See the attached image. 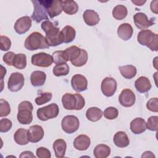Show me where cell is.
Instances as JSON below:
<instances>
[{
  "label": "cell",
  "instance_id": "cell-26",
  "mask_svg": "<svg viewBox=\"0 0 158 158\" xmlns=\"http://www.w3.org/2000/svg\"><path fill=\"white\" fill-rule=\"evenodd\" d=\"M63 43H69L73 41L76 36L75 30L71 26L67 25L60 31Z\"/></svg>",
  "mask_w": 158,
  "mask_h": 158
},
{
  "label": "cell",
  "instance_id": "cell-49",
  "mask_svg": "<svg viewBox=\"0 0 158 158\" xmlns=\"http://www.w3.org/2000/svg\"><path fill=\"white\" fill-rule=\"evenodd\" d=\"M155 157V156L151 151H145L141 156V157Z\"/></svg>",
  "mask_w": 158,
  "mask_h": 158
},
{
  "label": "cell",
  "instance_id": "cell-10",
  "mask_svg": "<svg viewBox=\"0 0 158 158\" xmlns=\"http://www.w3.org/2000/svg\"><path fill=\"white\" fill-rule=\"evenodd\" d=\"M31 2L33 4L34 7V10L31 15L32 20L37 23H40L43 20H48L49 17L48 16V12L40 0L31 1Z\"/></svg>",
  "mask_w": 158,
  "mask_h": 158
},
{
  "label": "cell",
  "instance_id": "cell-43",
  "mask_svg": "<svg viewBox=\"0 0 158 158\" xmlns=\"http://www.w3.org/2000/svg\"><path fill=\"white\" fill-rule=\"evenodd\" d=\"M1 41V50L2 51H8L11 47V41L6 36L1 35L0 38Z\"/></svg>",
  "mask_w": 158,
  "mask_h": 158
},
{
  "label": "cell",
  "instance_id": "cell-8",
  "mask_svg": "<svg viewBox=\"0 0 158 158\" xmlns=\"http://www.w3.org/2000/svg\"><path fill=\"white\" fill-rule=\"evenodd\" d=\"M46 9L50 18H54L61 14L62 11V1L59 0H40Z\"/></svg>",
  "mask_w": 158,
  "mask_h": 158
},
{
  "label": "cell",
  "instance_id": "cell-4",
  "mask_svg": "<svg viewBox=\"0 0 158 158\" xmlns=\"http://www.w3.org/2000/svg\"><path fill=\"white\" fill-rule=\"evenodd\" d=\"M138 42L149 48L152 51H157V34L150 30H142L137 36Z\"/></svg>",
  "mask_w": 158,
  "mask_h": 158
},
{
  "label": "cell",
  "instance_id": "cell-51",
  "mask_svg": "<svg viewBox=\"0 0 158 158\" xmlns=\"http://www.w3.org/2000/svg\"><path fill=\"white\" fill-rule=\"evenodd\" d=\"M1 80H3V78H4V76L6 75V68H4L2 65H1Z\"/></svg>",
  "mask_w": 158,
  "mask_h": 158
},
{
  "label": "cell",
  "instance_id": "cell-39",
  "mask_svg": "<svg viewBox=\"0 0 158 158\" xmlns=\"http://www.w3.org/2000/svg\"><path fill=\"white\" fill-rule=\"evenodd\" d=\"M10 112V107L9 102L3 99H1L0 100V117H6Z\"/></svg>",
  "mask_w": 158,
  "mask_h": 158
},
{
  "label": "cell",
  "instance_id": "cell-41",
  "mask_svg": "<svg viewBox=\"0 0 158 158\" xmlns=\"http://www.w3.org/2000/svg\"><path fill=\"white\" fill-rule=\"evenodd\" d=\"M157 123H158V117L157 116H151L147 121L146 127L147 129L151 131H157Z\"/></svg>",
  "mask_w": 158,
  "mask_h": 158
},
{
  "label": "cell",
  "instance_id": "cell-16",
  "mask_svg": "<svg viewBox=\"0 0 158 158\" xmlns=\"http://www.w3.org/2000/svg\"><path fill=\"white\" fill-rule=\"evenodd\" d=\"M71 85L77 92H82L87 89L88 81L85 76L81 74H76L71 79Z\"/></svg>",
  "mask_w": 158,
  "mask_h": 158
},
{
  "label": "cell",
  "instance_id": "cell-27",
  "mask_svg": "<svg viewBox=\"0 0 158 158\" xmlns=\"http://www.w3.org/2000/svg\"><path fill=\"white\" fill-rule=\"evenodd\" d=\"M64 56L67 62L77 59L81 53V49L76 46H72L63 51Z\"/></svg>",
  "mask_w": 158,
  "mask_h": 158
},
{
  "label": "cell",
  "instance_id": "cell-46",
  "mask_svg": "<svg viewBox=\"0 0 158 158\" xmlns=\"http://www.w3.org/2000/svg\"><path fill=\"white\" fill-rule=\"evenodd\" d=\"M15 56V54L14 52H7L3 56L2 60L4 62H5L7 65L13 66V61Z\"/></svg>",
  "mask_w": 158,
  "mask_h": 158
},
{
  "label": "cell",
  "instance_id": "cell-19",
  "mask_svg": "<svg viewBox=\"0 0 158 158\" xmlns=\"http://www.w3.org/2000/svg\"><path fill=\"white\" fill-rule=\"evenodd\" d=\"M90 144V138L86 135H80L77 136L73 141L74 148L79 151H85L88 149Z\"/></svg>",
  "mask_w": 158,
  "mask_h": 158
},
{
  "label": "cell",
  "instance_id": "cell-15",
  "mask_svg": "<svg viewBox=\"0 0 158 158\" xmlns=\"http://www.w3.org/2000/svg\"><path fill=\"white\" fill-rule=\"evenodd\" d=\"M31 19L29 16H23L17 20L14 24V30L19 35L27 32L31 27Z\"/></svg>",
  "mask_w": 158,
  "mask_h": 158
},
{
  "label": "cell",
  "instance_id": "cell-23",
  "mask_svg": "<svg viewBox=\"0 0 158 158\" xmlns=\"http://www.w3.org/2000/svg\"><path fill=\"white\" fill-rule=\"evenodd\" d=\"M46 75L43 71L36 70L31 73L30 76L31 83L33 86L38 87L43 86L46 81Z\"/></svg>",
  "mask_w": 158,
  "mask_h": 158
},
{
  "label": "cell",
  "instance_id": "cell-14",
  "mask_svg": "<svg viewBox=\"0 0 158 158\" xmlns=\"http://www.w3.org/2000/svg\"><path fill=\"white\" fill-rule=\"evenodd\" d=\"M120 104L125 107H130L134 105L136 100L135 94L132 90L128 88L123 89L119 95Z\"/></svg>",
  "mask_w": 158,
  "mask_h": 158
},
{
  "label": "cell",
  "instance_id": "cell-32",
  "mask_svg": "<svg viewBox=\"0 0 158 158\" xmlns=\"http://www.w3.org/2000/svg\"><path fill=\"white\" fill-rule=\"evenodd\" d=\"M102 110L96 107H89L86 112V117L88 120L91 122H97L100 120L102 116Z\"/></svg>",
  "mask_w": 158,
  "mask_h": 158
},
{
  "label": "cell",
  "instance_id": "cell-38",
  "mask_svg": "<svg viewBox=\"0 0 158 158\" xmlns=\"http://www.w3.org/2000/svg\"><path fill=\"white\" fill-rule=\"evenodd\" d=\"M104 116L108 120H114L118 115V111L117 108L114 107H107L104 111Z\"/></svg>",
  "mask_w": 158,
  "mask_h": 158
},
{
  "label": "cell",
  "instance_id": "cell-22",
  "mask_svg": "<svg viewBox=\"0 0 158 158\" xmlns=\"http://www.w3.org/2000/svg\"><path fill=\"white\" fill-rule=\"evenodd\" d=\"M83 18L85 22L89 26L97 25L100 19L98 14L91 9H86L83 14Z\"/></svg>",
  "mask_w": 158,
  "mask_h": 158
},
{
  "label": "cell",
  "instance_id": "cell-40",
  "mask_svg": "<svg viewBox=\"0 0 158 158\" xmlns=\"http://www.w3.org/2000/svg\"><path fill=\"white\" fill-rule=\"evenodd\" d=\"M53 59V62L56 64H59L62 63H66L67 61L64 56L63 51H56L52 54Z\"/></svg>",
  "mask_w": 158,
  "mask_h": 158
},
{
  "label": "cell",
  "instance_id": "cell-3",
  "mask_svg": "<svg viewBox=\"0 0 158 158\" xmlns=\"http://www.w3.org/2000/svg\"><path fill=\"white\" fill-rule=\"evenodd\" d=\"M25 48L30 51H35L40 49H47L49 48L46 38L43 35L38 31L31 33L25 40Z\"/></svg>",
  "mask_w": 158,
  "mask_h": 158
},
{
  "label": "cell",
  "instance_id": "cell-18",
  "mask_svg": "<svg viewBox=\"0 0 158 158\" xmlns=\"http://www.w3.org/2000/svg\"><path fill=\"white\" fill-rule=\"evenodd\" d=\"M130 127L132 133L135 135L141 134L144 132L147 129L145 120L141 117H137L133 119L130 122Z\"/></svg>",
  "mask_w": 158,
  "mask_h": 158
},
{
  "label": "cell",
  "instance_id": "cell-25",
  "mask_svg": "<svg viewBox=\"0 0 158 158\" xmlns=\"http://www.w3.org/2000/svg\"><path fill=\"white\" fill-rule=\"evenodd\" d=\"M53 149L55 152V156L57 158H62L65 156L67 144L62 139H56L52 145Z\"/></svg>",
  "mask_w": 158,
  "mask_h": 158
},
{
  "label": "cell",
  "instance_id": "cell-6",
  "mask_svg": "<svg viewBox=\"0 0 158 158\" xmlns=\"http://www.w3.org/2000/svg\"><path fill=\"white\" fill-rule=\"evenodd\" d=\"M59 112V106L56 103H52L46 106L41 107L37 110L36 115L38 118L42 121H46L49 119L57 117Z\"/></svg>",
  "mask_w": 158,
  "mask_h": 158
},
{
  "label": "cell",
  "instance_id": "cell-50",
  "mask_svg": "<svg viewBox=\"0 0 158 158\" xmlns=\"http://www.w3.org/2000/svg\"><path fill=\"white\" fill-rule=\"evenodd\" d=\"M131 2L135 4V5L136 6H143L145 2H146V1H131Z\"/></svg>",
  "mask_w": 158,
  "mask_h": 158
},
{
  "label": "cell",
  "instance_id": "cell-45",
  "mask_svg": "<svg viewBox=\"0 0 158 158\" xmlns=\"http://www.w3.org/2000/svg\"><path fill=\"white\" fill-rule=\"evenodd\" d=\"M36 156L39 158H50L51 152L49 149L44 147H40L36 149Z\"/></svg>",
  "mask_w": 158,
  "mask_h": 158
},
{
  "label": "cell",
  "instance_id": "cell-33",
  "mask_svg": "<svg viewBox=\"0 0 158 158\" xmlns=\"http://www.w3.org/2000/svg\"><path fill=\"white\" fill-rule=\"evenodd\" d=\"M128 14L127 7L123 5H117L112 10V16L116 20H121L125 19Z\"/></svg>",
  "mask_w": 158,
  "mask_h": 158
},
{
  "label": "cell",
  "instance_id": "cell-5",
  "mask_svg": "<svg viewBox=\"0 0 158 158\" xmlns=\"http://www.w3.org/2000/svg\"><path fill=\"white\" fill-rule=\"evenodd\" d=\"M33 106L32 104L28 101L21 102L18 106L17 120L22 125L30 124L33 120L32 110Z\"/></svg>",
  "mask_w": 158,
  "mask_h": 158
},
{
  "label": "cell",
  "instance_id": "cell-9",
  "mask_svg": "<svg viewBox=\"0 0 158 158\" xmlns=\"http://www.w3.org/2000/svg\"><path fill=\"white\" fill-rule=\"evenodd\" d=\"M24 80V77L21 73H12L7 82L8 89L12 92L19 91L23 86Z\"/></svg>",
  "mask_w": 158,
  "mask_h": 158
},
{
  "label": "cell",
  "instance_id": "cell-24",
  "mask_svg": "<svg viewBox=\"0 0 158 158\" xmlns=\"http://www.w3.org/2000/svg\"><path fill=\"white\" fill-rule=\"evenodd\" d=\"M113 141L116 146L118 148H125L130 144V139L125 132L119 131L114 136Z\"/></svg>",
  "mask_w": 158,
  "mask_h": 158
},
{
  "label": "cell",
  "instance_id": "cell-1",
  "mask_svg": "<svg viewBox=\"0 0 158 158\" xmlns=\"http://www.w3.org/2000/svg\"><path fill=\"white\" fill-rule=\"evenodd\" d=\"M41 27L46 33L45 38L49 46H57L63 43L60 31L53 23L49 20H44Z\"/></svg>",
  "mask_w": 158,
  "mask_h": 158
},
{
  "label": "cell",
  "instance_id": "cell-12",
  "mask_svg": "<svg viewBox=\"0 0 158 158\" xmlns=\"http://www.w3.org/2000/svg\"><path fill=\"white\" fill-rule=\"evenodd\" d=\"M116 80L112 77H106L101 82V89L102 93L107 97L112 96L117 90Z\"/></svg>",
  "mask_w": 158,
  "mask_h": 158
},
{
  "label": "cell",
  "instance_id": "cell-2",
  "mask_svg": "<svg viewBox=\"0 0 158 158\" xmlns=\"http://www.w3.org/2000/svg\"><path fill=\"white\" fill-rule=\"evenodd\" d=\"M62 103L67 110H79L84 107L85 101L80 94L65 93L62 96Z\"/></svg>",
  "mask_w": 158,
  "mask_h": 158
},
{
  "label": "cell",
  "instance_id": "cell-7",
  "mask_svg": "<svg viewBox=\"0 0 158 158\" xmlns=\"http://www.w3.org/2000/svg\"><path fill=\"white\" fill-rule=\"evenodd\" d=\"M79 126V119L75 115H66L61 121V127L63 131L69 134L75 132L78 129Z\"/></svg>",
  "mask_w": 158,
  "mask_h": 158
},
{
  "label": "cell",
  "instance_id": "cell-31",
  "mask_svg": "<svg viewBox=\"0 0 158 158\" xmlns=\"http://www.w3.org/2000/svg\"><path fill=\"white\" fill-rule=\"evenodd\" d=\"M118 69L122 77L127 79H131L134 78L136 76L137 72L136 68L132 65L120 66Z\"/></svg>",
  "mask_w": 158,
  "mask_h": 158
},
{
  "label": "cell",
  "instance_id": "cell-37",
  "mask_svg": "<svg viewBox=\"0 0 158 158\" xmlns=\"http://www.w3.org/2000/svg\"><path fill=\"white\" fill-rule=\"evenodd\" d=\"M52 94L49 92H44L40 93V96L36 97L35 99V102L37 105L40 106L43 105L49 101H50L52 99Z\"/></svg>",
  "mask_w": 158,
  "mask_h": 158
},
{
  "label": "cell",
  "instance_id": "cell-35",
  "mask_svg": "<svg viewBox=\"0 0 158 158\" xmlns=\"http://www.w3.org/2000/svg\"><path fill=\"white\" fill-rule=\"evenodd\" d=\"M70 71L69 65L66 63L56 64L52 70L53 74L56 77L67 75Z\"/></svg>",
  "mask_w": 158,
  "mask_h": 158
},
{
  "label": "cell",
  "instance_id": "cell-44",
  "mask_svg": "<svg viewBox=\"0 0 158 158\" xmlns=\"http://www.w3.org/2000/svg\"><path fill=\"white\" fill-rule=\"evenodd\" d=\"M146 107L150 111L154 112H158V99L157 98H153L150 99L146 103Z\"/></svg>",
  "mask_w": 158,
  "mask_h": 158
},
{
  "label": "cell",
  "instance_id": "cell-21",
  "mask_svg": "<svg viewBox=\"0 0 158 158\" xmlns=\"http://www.w3.org/2000/svg\"><path fill=\"white\" fill-rule=\"evenodd\" d=\"M135 86L136 89L141 93H147L151 88V83L149 78L146 77H140L135 81Z\"/></svg>",
  "mask_w": 158,
  "mask_h": 158
},
{
  "label": "cell",
  "instance_id": "cell-47",
  "mask_svg": "<svg viewBox=\"0 0 158 158\" xmlns=\"http://www.w3.org/2000/svg\"><path fill=\"white\" fill-rule=\"evenodd\" d=\"M19 157H33V158H35V156L33 154V152L31 151H23L21 153V154L19 156Z\"/></svg>",
  "mask_w": 158,
  "mask_h": 158
},
{
  "label": "cell",
  "instance_id": "cell-11",
  "mask_svg": "<svg viewBox=\"0 0 158 158\" xmlns=\"http://www.w3.org/2000/svg\"><path fill=\"white\" fill-rule=\"evenodd\" d=\"M31 64L40 67H48L53 62L52 56L45 52H39L31 56Z\"/></svg>",
  "mask_w": 158,
  "mask_h": 158
},
{
  "label": "cell",
  "instance_id": "cell-29",
  "mask_svg": "<svg viewBox=\"0 0 158 158\" xmlns=\"http://www.w3.org/2000/svg\"><path fill=\"white\" fill-rule=\"evenodd\" d=\"M62 10L69 15L76 14L78 10V6L77 2L72 0L62 1Z\"/></svg>",
  "mask_w": 158,
  "mask_h": 158
},
{
  "label": "cell",
  "instance_id": "cell-13",
  "mask_svg": "<svg viewBox=\"0 0 158 158\" xmlns=\"http://www.w3.org/2000/svg\"><path fill=\"white\" fill-rule=\"evenodd\" d=\"M133 20L136 27L140 30L148 28L155 23V18L149 19L147 15L143 12L135 14L133 16Z\"/></svg>",
  "mask_w": 158,
  "mask_h": 158
},
{
  "label": "cell",
  "instance_id": "cell-28",
  "mask_svg": "<svg viewBox=\"0 0 158 158\" xmlns=\"http://www.w3.org/2000/svg\"><path fill=\"white\" fill-rule=\"evenodd\" d=\"M15 143L19 145H26L28 143V130L25 128H19L14 135Z\"/></svg>",
  "mask_w": 158,
  "mask_h": 158
},
{
  "label": "cell",
  "instance_id": "cell-48",
  "mask_svg": "<svg viewBox=\"0 0 158 158\" xmlns=\"http://www.w3.org/2000/svg\"><path fill=\"white\" fill-rule=\"evenodd\" d=\"M157 1H152L151 3V11L155 14H157Z\"/></svg>",
  "mask_w": 158,
  "mask_h": 158
},
{
  "label": "cell",
  "instance_id": "cell-36",
  "mask_svg": "<svg viewBox=\"0 0 158 158\" xmlns=\"http://www.w3.org/2000/svg\"><path fill=\"white\" fill-rule=\"evenodd\" d=\"M88 55L87 51L83 49H81V53L79 57L77 59L71 61V63L75 67H81L86 64L88 61Z\"/></svg>",
  "mask_w": 158,
  "mask_h": 158
},
{
  "label": "cell",
  "instance_id": "cell-42",
  "mask_svg": "<svg viewBox=\"0 0 158 158\" xmlns=\"http://www.w3.org/2000/svg\"><path fill=\"white\" fill-rule=\"evenodd\" d=\"M12 127L11 120L8 118H1L0 120V131L1 133H6L9 131Z\"/></svg>",
  "mask_w": 158,
  "mask_h": 158
},
{
  "label": "cell",
  "instance_id": "cell-20",
  "mask_svg": "<svg viewBox=\"0 0 158 158\" xmlns=\"http://www.w3.org/2000/svg\"><path fill=\"white\" fill-rule=\"evenodd\" d=\"M133 33L131 25L128 23L121 24L117 28V35L120 38L124 41L130 40Z\"/></svg>",
  "mask_w": 158,
  "mask_h": 158
},
{
  "label": "cell",
  "instance_id": "cell-30",
  "mask_svg": "<svg viewBox=\"0 0 158 158\" xmlns=\"http://www.w3.org/2000/svg\"><path fill=\"white\" fill-rule=\"evenodd\" d=\"M110 154V148L107 145L104 144L97 145L93 151V154L96 158H106Z\"/></svg>",
  "mask_w": 158,
  "mask_h": 158
},
{
  "label": "cell",
  "instance_id": "cell-17",
  "mask_svg": "<svg viewBox=\"0 0 158 158\" xmlns=\"http://www.w3.org/2000/svg\"><path fill=\"white\" fill-rule=\"evenodd\" d=\"M43 136L44 130L40 125H32L28 130V137L31 143H38L43 139Z\"/></svg>",
  "mask_w": 158,
  "mask_h": 158
},
{
  "label": "cell",
  "instance_id": "cell-34",
  "mask_svg": "<svg viewBox=\"0 0 158 158\" xmlns=\"http://www.w3.org/2000/svg\"><path fill=\"white\" fill-rule=\"evenodd\" d=\"M13 66L18 69H24L27 66V56L25 54L22 53L16 54L14 61Z\"/></svg>",
  "mask_w": 158,
  "mask_h": 158
}]
</instances>
